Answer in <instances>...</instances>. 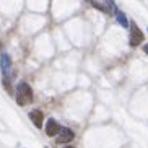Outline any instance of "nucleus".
I'll return each instance as SVG.
<instances>
[{
    "label": "nucleus",
    "mask_w": 148,
    "mask_h": 148,
    "mask_svg": "<svg viewBox=\"0 0 148 148\" xmlns=\"http://www.w3.org/2000/svg\"><path fill=\"white\" fill-rule=\"evenodd\" d=\"M16 103L20 106L33 103V90L26 82H20L16 86Z\"/></svg>",
    "instance_id": "1"
},
{
    "label": "nucleus",
    "mask_w": 148,
    "mask_h": 148,
    "mask_svg": "<svg viewBox=\"0 0 148 148\" xmlns=\"http://www.w3.org/2000/svg\"><path fill=\"white\" fill-rule=\"evenodd\" d=\"M130 46H138L142 41H143V33L138 29V26L135 23H130Z\"/></svg>",
    "instance_id": "2"
},
{
    "label": "nucleus",
    "mask_w": 148,
    "mask_h": 148,
    "mask_svg": "<svg viewBox=\"0 0 148 148\" xmlns=\"http://www.w3.org/2000/svg\"><path fill=\"white\" fill-rule=\"evenodd\" d=\"M0 69L3 73V78H10V72H12V60L7 52H3L0 56Z\"/></svg>",
    "instance_id": "3"
},
{
    "label": "nucleus",
    "mask_w": 148,
    "mask_h": 148,
    "mask_svg": "<svg viewBox=\"0 0 148 148\" xmlns=\"http://www.w3.org/2000/svg\"><path fill=\"white\" fill-rule=\"evenodd\" d=\"M73 138H75L73 130H70V129H67V127H64V129L59 130V138H57L59 143H69V142H72Z\"/></svg>",
    "instance_id": "4"
},
{
    "label": "nucleus",
    "mask_w": 148,
    "mask_h": 148,
    "mask_svg": "<svg viewBox=\"0 0 148 148\" xmlns=\"http://www.w3.org/2000/svg\"><path fill=\"white\" fill-rule=\"evenodd\" d=\"M29 119H31V122H33L38 129H41V127H42L44 116H42V112H41L39 109H33V111L29 112Z\"/></svg>",
    "instance_id": "5"
},
{
    "label": "nucleus",
    "mask_w": 148,
    "mask_h": 148,
    "mask_svg": "<svg viewBox=\"0 0 148 148\" xmlns=\"http://www.w3.org/2000/svg\"><path fill=\"white\" fill-rule=\"evenodd\" d=\"M59 130H60V125L57 124V121H54V119H49L47 124H46V134H47L49 137H54V135L59 134Z\"/></svg>",
    "instance_id": "6"
},
{
    "label": "nucleus",
    "mask_w": 148,
    "mask_h": 148,
    "mask_svg": "<svg viewBox=\"0 0 148 148\" xmlns=\"http://www.w3.org/2000/svg\"><path fill=\"white\" fill-rule=\"evenodd\" d=\"M116 18H117V21L121 23V26H124V28H129V21H127L125 15L122 13V12H116Z\"/></svg>",
    "instance_id": "7"
},
{
    "label": "nucleus",
    "mask_w": 148,
    "mask_h": 148,
    "mask_svg": "<svg viewBox=\"0 0 148 148\" xmlns=\"http://www.w3.org/2000/svg\"><path fill=\"white\" fill-rule=\"evenodd\" d=\"M104 2V7L108 10V13H116V3H114V0H103Z\"/></svg>",
    "instance_id": "8"
},
{
    "label": "nucleus",
    "mask_w": 148,
    "mask_h": 148,
    "mask_svg": "<svg viewBox=\"0 0 148 148\" xmlns=\"http://www.w3.org/2000/svg\"><path fill=\"white\" fill-rule=\"evenodd\" d=\"M3 85H5V88H7V91H8V93H12V86H10L8 78H3Z\"/></svg>",
    "instance_id": "9"
},
{
    "label": "nucleus",
    "mask_w": 148,
    "mask_h": 148,
    "mask_svg": "<svg viewBox=\"0 0 148 148\" xmlns=\"http://www.w3.org/2000/svg\"><path fill=\"white\" fill-rule=\"evenodd\" d=\"M143 51L147 52V56H148V44H145V46H143Z\"/></svg>",
    "instance_id": "10"
},
{
    "label": "nucleus",
    "mask_w": 148,
    "mask_h": 148,
    "mask_svg": "<svg viewBox=\"0 0 148 148\" xmlns=\"http://www.w3.org/2000/svg\"><path fill=\"white\" fill-rule=\"evenodd\" d=\"M65 148H73V147H65Z\"/></svg>",
    "instance_id": "11"
},
{
    "label": "nucleus",
    "mask_w": 148,
    "mask_h": 148,
    "mask_svg": "<svg viewBox=\"0 0 148 148\" xmlns=\"http://www.w3.org/2000/svg\"><path fill=\"white\" fill-rule=\"evenodd\" d=\"M88 2H93V0H88Z\"/></svg>",
    "instance_id": "12"
}]
</instances>
